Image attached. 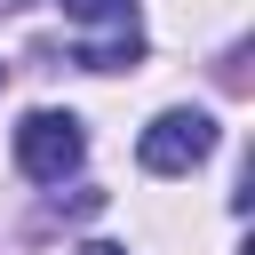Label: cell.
<instances>
[{
    "label": "cell",
    "instance_id": "obj_1",
    "mask_svg": "<svg viewBox=\"0 0 255 255\" xmlns=\"http://www.w3.org/2000/svg\"><path fill=\"white\" fill-rule=\"evenodd\" d=\"M80 151H88V128H80L72 112H32V120L16 128V167H24L32 183H64V175L80 167Z\"/></svg>",
    "mask_w": 255,
    "mask_h": 255
},
{
    "label": "cell",
    "instance_id": "obj_2",
    "mask_svg": "<svg viewBox=\"0 0 255 255\" xmlns=\"http://www.w3.org/2000/svg\"><path fill=\"white\" fill-rule=\"evenodd\" d=\"M207 151H215V120H207V112H159V120L143 128V143H135V159H143L151 175H191Z\"/></svg>",
    "mask_w": 255,
    "mask_h": 255
},
{
    "label": "cell",
    "instance_id": "obj_3",
    "mask_svg": "<svg viewBox=\"0 0 255 255\" xmlns=\"http://www.w3.org/2000/svg\"><path fill=\"white\" fill-rule=\"evenodd\" d=\"M56 8H64L72 24H112V32L135 24V0H56Z\"/></svg>",
    "mask_w": 255,
    "mask_h": 255
},
{
    "label": "cell",
    "instance_id": "obj_4",
    "mask_svg": "<svg viewBox=\"0 0 255 255\" xmlns=\"http://www.w3.org/2000/svg\"><path fill=\"white\" fill-rule=\"evenodd\" d=\"M80 255H128V247H112V239H88V247H80Z\"/></svg>",
    "mask_w": 255,
    "mask_h": 255
},
{
    "label": "cell",
    "instance_id": "obj_5",
    "mask_svg": "<svg viewBox=\"0 0 255 255\" xmlns=\"http://www.w3.org/2000/svg\"><path fill=\"white\" fill-rule=\"evenodd\" d=\"M0 8H32V0H0Z\"/></svg>",
    "mask_w": 255,
    "mask_h": 255
},
{
    "label": "cell",
    "instance_id": "obj_6",
    "mask_svg": "<svg viewBox=\"0 0 255 255\" xmlns=\"http://www.w3.org/2000/svg\"><path fill=\"white\" fill-rule=\"evenodd\" d=\"M0 80H8V72H0Z\"/></svg>",
    "mask_w": 255,
    "mask_h": 255
}]
</instances>
